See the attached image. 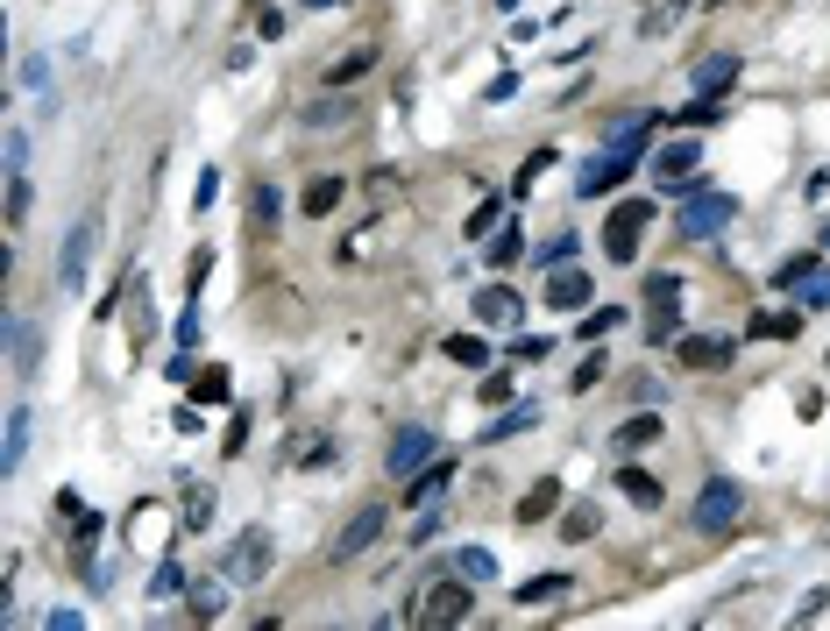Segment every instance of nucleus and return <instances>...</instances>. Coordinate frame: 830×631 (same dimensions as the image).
Segmentation results:
<instances>
[{
  "mask_svg": "<svg viewBox=\"0 0 830 631\" xmlns=\"http://www.w3.org/2000/svg\"><path fill=\"white\" fill-rule=\"evenodd\" d=\"M469 312H476V327H504V334H511V327L525 320V298H518L511 284H483V291L469 298Z\"/></svg>",
  "mask_w": 830,
  "mask_h": 631,
  "instance_id": "nucleus-8",
  "label": "nucleus"
},
{
  "mask_svg": "<svg viewBox=\"0 0 830 631\" xmlns=\"http://www.w3.org/2000/svg\"><path fill=\"white\" fill-rule=\"evenodd\" d=\"M433 454H440V433H433L426 419H405V426L391 433V447H384V468H391V476H419Z\"/></svg>",
  "mask_w": 830,
  "mask_h": 631,
  "instance_id": "nucleus-3",
  "label": "nucleus"
},
{
  "mask_svg": "<svg viewBox=\"0 0 830 631\" xmlns=\"http://www.w3.org/2000/svg\"><path fill=\"white\" fill-rule=\"evenodd\" d=\"M618 490H625L639 511H660V504H667V490L653 483V468H639V461H625V468H618Z\"/></svg>",
  "mask_w": 830,
  "mask_h": 631,
  "instance_id": "nucleus-17",
  "label": "nucleus"
},
{
  "mask_svg": "<svg viewBox=\"0 0 830 631\" xmlns=\"http://www.w3.org/2000/svg\"><path fill=\"white\" fill-rule=\"evenodd\" d=\"M738 511H745V490H738L731 476H710V483H703V497H696V532H710V539H717V532H731V525H738Z\"/></svg>",
  "mask_w": 830,
  "mask_h": 631,
  "instance_id": "nucleus-5",
  "label": "nucleus"
},
{
  "mask_svg": "<svg viewBox=\"0 0 830 631\" xmlns=\"http://www.w3.org/2000/svg\"><path fill=\"white\" fill-rule=\"evenodd\" d=\"M455 575H462V582H490V575H497V561L483 554V546H462V554H455Z\"/></svg>",
  "mask_w": 830,
  "mask_h": 631,
  "instance_id": "nucleus-34",
  "label": "nucleus"
},
{
  "mask_svg": "<svg viewBox=\"0 0 830 631\" xmlns=\"http://www.w3.org/2000/svg\"><path fill=\"white\" fill-rule=\"evenodd\" d=\"M476 610V596L462 589V582H433L426 596H419V624H462Z\"/></svg>",
  "mask_w": 830,
  "mask_h": 631,
  "instance_id": "nucleus-9",
  "label": "nucleus"
},
{
  "mask_svg": "<svg viewBox=\"0 0 830 631\" xmlns=\"http://www.w3.org/2000/svg\"><path fill=\"white\" fill-rule=\"evenodd\" d=\"M22 447H29V412L15 405V412H8V447H0V468H15V461H22Z\"/></svg>",
  "mask_w": 830,
  "mask_h": 631,
  "instance_id": "nucleus-33",
  "label": "nucleus"
},
{
  "mask_svg": "<svg viewBox=\"0 0 830 631\" xmlns=\"http://www.w3.org/2000/svg\"><path fill=\"white\" fill-rule=\"evenodd\" d=\"M341 199H348V185H341V178H313V185H306V199H298V206H306L313 220H327V213H334Z\"/></svg>",
  "mask_w": 830,
  "mask_h": 631,
  "instance_id": "nucleus-23",
  "label": "nucleus"
},
{
  "mask_svg": "<svg viewBox=\"0 0 830 631\" xmlns=\"http://www.w3.org/2000/svg\"><path fill=\"white\" fill-rule=\"evenodd\" d=\"M554 511H561V476H547V483H533V490H525V497H518V511H511V518H518V525H547Z\"/></svg>",
  "mask_w": 830,
  "mask_h": 631,
  "instance_id": "nucleus-15",
  "label": "nucleus"
},
{
  "mask_svg": "<svg viewBox=\"0 0 830 631\" xmlns=\"http://www.w3.org/2000/svg\"><path fill=\"white\" fill-rule=\"evenodd\" d=\"M228 610V589L220 582H192V617H220Z\"/></svg>",
  "mask_w": 830,
  "mask_h": 631,
  "instance_id": "nucleus-37",
  "label": "nucleus"
},
{
  "mask_svg": "<svg viewBox=\"0 0 830 631\" xmlns=\"http://www.w3.org/2000/svg\"><path fill=\"white\" fill-rule=\"evenodd\" d=\"M696 164H703V149H696L689 135H682V142H667V149L653 156V171H660L667 185H674V178H696Z\"/></svg>",
  "mask_w": 830,
  "mask_h": 631,
  "instance_id": "nucleus-19",
  "label": "nucleus"
},
{
  "mask_svg": "<svg viewBox=\"0 0 830 631\" xmlns=\"http://www.w3.org/2000/svg\"><path fill=\"white\" fill-rule=\"evenodd\" d=\"M447 362H462V369H483V362H490L483 334H447Z\"/></svg>",
  "mask_w": 830,
  "mask_h": 631,
  "instance_id": "nucleus-28",
  "label": "nucleus"
},
{
  "mask_svg": "<svg viewBox=\"0 0 830 631\" xmlns=\"http://www.w3.org/2000/svg\"><path fill=\"white\" fill-rule=\"evenodd\" d=\"M653 128H660L653 114H632V121H611V128H603V149H632V156H639Z\"/></svg>",
  "mask_w": 830,
  "mask_h": 631,
  "instance_id": "nucleus-20",
  "label": "nucleus"
},
{
  "mask_svg": "<svg viewBox=\"0 0 830 631\" xmlns=\"http://www.w3.org/2000/svg\"><path fill=\"white\" fill-rule=\"evenodd\" d=\"M22 213H29V185L15 178V185H8V220H22Z\"/></svg>",
  "mask_w": 830,
  "mask_h": 631,
  "instance_id": "nucleus-47",
  "label": "nucleus"
},
{
  "mask_svg": "<svg viewBox=\"0 0 830 631\" xmlns=\"http://www.w3.org/2000/svg\"><path fill=\"white\" fill-rule=\"evenodd\" d=\"M674 362H682V369H724V362H731V341L689 334V341H674Z\"/></svg>",
  "mask_w": 830,
  "mask_h": 631,
  "instance_id": "nucleus-14",
  "label": "nucleus"
},
{
  "mask_svg": "<svg viewBox=\"0 0 830 631\" xmlns=\"http://www.w3.org/2000/svg\"><path fill=\"white\" fill-rule=\"evenodd\" d=\"M263 568H270V532H242L235 554L220 561V575H228V582H256Z\"/></svg>",
  "mask_w": 830,
  "mask_h": 631,
  "instance_id": "nucleus-11",
  "label": "nucleus"
},
{
  "mask_svg": "<svg viewBox=\"0 0 830 631\" xmlns=\"http://www.w3.org/2000/svg\"><path fill=\"white\" fill-rule=\"evenodd\" d=\"M306 121L327 128V121H348V107H341V100H320V107H306Z\"/></svg>",
  "mask_w": 830,
  "mask_h": 631,
  "instance_id": "nucleus-45",
  "label": "nucleus"
},
{
  "mask_svg": "<svg viewBox=\"0 0 830 631\" xmlns=\"http://www.w3.org/2000/svg\"><path fill=\"white\" fill-rule=\"evenodd\" d=\"M646 227H653V199H618L611 213H603V256L632 263L639 242H646Z\"/></svg>",
  "mask_w": 830,
  "mask_h": 631,
  "instance_id": "nucleus-2",
  "label": "nucleus"
},
{
  "mask_svg": "<svg viewBox=\"0 0 830 631\" xmlns=\"http://www.w3.org/2000/svg\"><path fill=\"white\" fill-rule=\"evenodd\" d=\"M497 8H518V0H497Z\"/></svg>",
  "mask_w": 830,
  "mask_h": 631,
  "instance_id": "nucleus-49",
  "label": "nucleus"
},
{
  "mask_svg": "<svg viewBox=\"0 0 830 631\" xmlns=\"http://www.w3.org/2000/svg\"><path fill=\"white\" fill-rule=\"evenodd\" d=\"M568 589H575L568 575H533V582H525V589H518V603H561Z\"/></svg>",
  "mask_w": 830,
  "mask_h": 631,
  "instance_id": "nucleus-29",
  "label": "nucleus"
},
{
  "mask_svg": "<svg viewBox=\"0 0 830 631\" xmlns=\"http://www.w3.org/2000/svg\"><path fill=\"white\" fill-rule=\"evenodd\" d=\"M206 518H213V490L206 483H185V525L206 532Z\"/></svg>",
  "mask_w": 830,
  "mask_h": 631,
  "instance_id": "nucleus-36",
  "label": "nucleus"
},
{
  "mask_svg": "<svg viewBox=\"0 0 830 631\" xmlns=\"http://www.w3.org/2000/svg\"><path fill=\"white\" fill-rule=\"evenodd\" d=\"M653 440H660V419L653 412H639V419L618 426V447H653Z\"/></svg>",
  "mask_w": 830,
  "mask_h": 631,
  "instance_id": "nucleus-35",
  "label": "nucleus"
},
{
  "mask_svg": "<svg viewBox=\"0 0 830 631\" xmlns=\"http://www.w3.org/2000/svg\"><path fill=\"white\" fill-rule=\"evenodd\" d=\"M611 327H625V305H603V312H589V320H582V341H603Z\"/></svg>",
  "mask_w": 830,
  "mask_h": 631,
  "instance_id": "nucleus-38",
  "label": "nucleus"
},
{
  "mask_svg": "<svg viewBox=\"0 0 830 631\" xmlns=\"http://www.w3.org/2000/svg\"><path fill=\"white\" fill-rule=\"evenodd\" d=\"M228 390H235L228 369H199V376H192V398H199V405H228Z\"/></svg>",
  "mask_w": 830,
  "mask_h": 631,
  "instance_id": "nucleus-26",
  "label": "nucleus"
},
{
  "mask_svg": "<svg viewBox=\"0 0 830 631\" xmlns=\"http://www.w3.org/2000/svg\"><path fill=\"white\" fill-rule=\"evenodd\" d=\"M823 249H830V227H823Z\"/></svg>",
  "mask_w": 830,
  "mask_h": 631,
  "instance_id": "nucleus-50",
  "label": "nucleus"
},
{
  "mask_svg": "<svg viewBox=\"0 0 830 631\" xmlns=\"http://www.w3.org/2000/svg\"><path fill=\"white\" fill-rule=\"evenodd\" d=\"M476 390H483V405H504V398H511V369H490Z\"/></svg>",
  "mask_w": 830,
  "mask_h": 631,
  "instance_id": "nucleus-43",
  "label": "nucleus"
},
{
  "mask_svg": "<svg viewBox=\"0 0 830 631\" xmlns=\"http://www.w3.org/2000/svg\"><path fill=\"white\" fill-rule=\"evenodd\" d=\"M149 596H157V603H171V596H185V575H178V568L164 561L157 575H149Z\"/></svg>",
  "mask_w": 830,
  "mask_h": 631,
  "instance_id": "nucleus-40",
  "label": "nucleus"
},
{
  "mask_svg": "<svg viewBox=\"0 0 830 631\" xmlns=\"http://www.w3.org/2000/svg\"><path fill=\"white\" fill-rule=\"evenodd\" d=\"M277 220H284L277 185H256V192H249V227H256V234H277Z\"/></svg>",
  "mask_w": 830,
  "mask_h": 631,
  "instance_id": "nucleus-22",
  "label": "nucleus"
},
{
  "mask_svg": "<svg viewBox=\"0 0 830 631\" xmlns=\"http://www.w3.org/2000/svg\"><path fill=\"white\" fill-rule=\"evenodd\" d=\"M213 199H220V171H199V192H192V206H199V213H206V206H213Z\"/></svg>",
  "mask_w": 830,
  "mask_h": 631,
  "instance_id": "nucleus-46",
  "label": "nucleus"
},
{
  "mask_svg": "<svg viewBox=\"0 0 830 631\" xmlns=\"http://www.w3.org/2000/svg\"><path fill=\"white\" fill-rule=\"evenodd\" d=\"M533 426H540V412H533V405H511L497 426H483V440L497 447V440H511V433H533Z\"/></svg>",
  "mask_w": 830,
  "mask_h": 631,
  "instance_id": "nucleus-25",
  "label": "nucleus"
},
{
  "mask_svg": "<svg viewBox=\"0 0 830 631\" xmlns=\"http://www.w3.org/2000/svg\"><path fill=\"white\" fill-rule=\"evenodd\" d=\"M518 256H533V249H525V234H518L511 220H504L497 234H483V263H490V270H511Z\"/></svg>",
  "mask_w": 830,
  "mask_h": 631,
  "instance_id": "nucleus-18",
  "label": "nucleus"
},
{
  "mask_svg": "<svg viewBox=\"0 0 830 631\" xmlns=\"http://www.w3.org/2000/svg\"><path fill=\"white\" fill-rule=\"evenodd\" d=\"M547 164H554V149H533V156H525V164H518V185H511V192L525 199V185H533V178H540Z\"/></svg>",
  "mask_w": 830,
  "mask_h": 631,
  "instance_id": "nucleus-41",
  "label": "nucleus"
},
{
  "mask_svg": "<svg viewBox=\"0 0 830 631\" xmlns=\"http://www.w3.org/2000/svg\"><path fill=\"white\" fill-rule=\"evenodd\" d=\"M306 8H341V0H306Z\"/></svg>",
  "mask_w": 830,
  "mask_h": 631,
  "instance_id": "nucleus-48",
  "label": "nucleus"
},
{
  "mask_svg": "<svg viewBox=\"0 0 830 631\" xmlns=\"http://www.w3.org/2000/svg\"><path fill=\"white\" fill-rule=\"evenodd\" d=\"M724 114H731V100H696V107L674 114V128H717Z\"/></svg>",
  "mask_w": 830,
  "mask_h": 631,
  "instance_id": "nucleus-30",
  "label": "nucleus"
},
{
  "mask_svg": "<svg viewBox=\"0 0 830 631\" xmlns=\"http://www.w3.org/2000/svg\"><path fill=\"white\" fill-rule=\"evenodd\" d=\"M362 71H376V43H362V50H348V57L327 64V93H334V86H355Z\"/></svg>",
  "mask_w": 830,
  "mask_h": 631,
  "instance_id": "nucleus-21",
  "label": "nucleus"
},
{
  "mask_svg": "<svg viewBox=\"0 0 830 631\" xmlns=\"http://www.w3.org/2000/svg\"><path fill=\"white\" fill-rule=\"evenodd\" d=\"M575 249H582V242H575V234L561 227V234H554L547 249H533V263H540V270H561V263H575Z\"/></svg>",
  "mask_w": 830,
  "mask_h": 631,
  "instance_id": "nucleus-32",
  "label": "nucleus"
},
{
  "mask_svg": "<svg viewBox=\"0 0 830 631\" xmlns=\"http://www.w3.org/2000/svg\"><path fill=\"white\" fill-rule=\"evenodd\" d=\"M93 242H100V220L86 213L79 227L64 234V256H57V284H64V291H79V284H86V263H93Z\"/></svg>",
  "mask_w": 830,
  "mask_h": 631,
  "instance_id": "nucleus-7",
  "label": "nucleus"
},
{
  "mask_svg": "<svg viewBox=\"0 0 830 631\" xmlns=\"http://www.w3.org/2000/svg\"><path fill=\"white\" fill-rule=\"evenodd\" d=\"M497 213H504V199H483V206L469 213V234H476V242H483V234L497 227Z\"/></svg>",
  "mask_w": 830,
  "mask_h": 631,
  "instance_id": "nucleus-44",
  "label": "nucleus"
},
{
  "mask_svg": "<svg viewBox=\"0 0 830 631\" xmlns=\"http://www.w3.org/2000/svg\"><path fill=\"white\" fill-rule=\"evenodd\" d=\"M8 341H15V376H29L36 369V327L29 320H8Z\"/></svg>",
  "mask_w": 830,
  "mask_h": 631,
  "instance_id": "nucleus-31",
  "label": "nucleus"
},
{
  "mask_svg": "<svg viewBox=\"0 0 830 631\" xmlns=\"http://www.w3.org/2000/svg\"><path fill=\"white\" fill-rule=\"evenodd\" d=\"M689 86H696V100H731V86H738V57H731V50L703 57V64L689 71Z\"/></svg>",
  "mask_w": 830,
  "mask_h": 631,
  "instance_id": "nucleus-10",
  "label": "nucleus"
},
{
  "mask_svg": "<svg viewBox=\"0 0 830 631\" xmlns=\"http://www.w3.org/2000/svg\"><path fill=\"white\" fill-rule=\"evenodd\" d=\"M384 525H391V511L384 504H362L341 532H334V546H327V561H355V554H369L376 539H384Z\"/></svg>",
  "mask_w": 830,
  "mask_h": 631,
  "instance_id": "nucleus-6",
  "label": "nucleus"
},
{
  "mask_svg": "<svg viewBox=\"0 0 830 631\" xmlns=\"http://www.w3.org/2000/svg\"><path fill=\"white\" fill-rule=\"evenodd\" d=\"M447 483H455V454H433L426 468H419V476H412V490H405V504H433Z\"/></svg>",
  "mask_w": 830,
  "mask_h": 631,
  "instance_id": "nucleus-16",
  "label": "nucleus"
},
{
  "mask_svg": "<svg viewBox=\"0 0 830 631\" xmlns=\"http://www.w3.org/2000/svg\"><path fill=\"white\" fill-rule=\"evenodd\" d=\"M731 213H738V199L731 192H717V185H682V213H674V234L682 242H710L717 227H731Z\"/></svg>",
  "mask_w": 830,
  "mask_h": 631,
  "instance_id": "nucleus-1",
  "label": "nucleus"
},
{
  "mask_svg": "<svg viewBox=\"0 0 830 631\" xmlns=\"http://www.w3.org/2000/svg\"><path fill=\"white\" fill-rule=\"evenodd\" d=\"M795 298H802V312H830V270H816V277H809Z\"/></svg>",
  "mask_w": 830,
  "mask_h": 631,
  "instance_id": "nucleus-39",
  "label": "nucleus"
},
{
  "mask_svg": "<svg viewBox=\"0 0 830 631\" xmlns=\"http://www.w3.org/2000/svg\"><path fill=\"white\" fill-rule=\"evenodd\" d=\"M547 305H554V312H582V305H589V270H575V263L547 270Z\"/></svg>",
  "mask_w": 830,
  "mask_h": 631,
  "instance_id": "nucleus-13",
  "label": "nucleus"
},
{
  "mask_svg": "<svg viewBox=\"0 0 830 631\" xmlns=\"http://www.w3.org/2000/svg\"><path fill=\"white\" fill-rule=\"evenodd\" d=\"M646 305H653V341H667L674 305H682V277H674V270H653V277H646Z\"/></svg>",
  "mask_w": 830,
  "mask_h": 631,
  "instance_id": "nucleus-12",
  "label": "nucleus"
},
{
  "mask_svg": "<svg viewBox=\"0 0 830 631\" xmlns=\"http://www.w3.org/2000/svg\"><path fill=\"white\" fill-rule=\"evenodd\" d=\"M561 539H596V511H589V504H575V511H568V525H561Z\"/></svg>",
  "mask_w": 830,
  "mask_h": 631,
  "instance_id": "nucleus-42",
  "label": "nucleus"
},
{
  "mask_svg": "<svg viewBox=\"0 0 830 631\" xmlns=\"http://www.w3.org/2000/svg\"><path fill=\"white\" fill-rule=\"evenodd\" d=\"M752 334H760V341H795L802 334V312H752Z\"/></svg>",
  "mask_w": 830,
  "mask_h": 631,
  "instance_id": "nucleus-24",
  "label": "nucleus"
},
{
  "mask_svg": "<svg viewBox=\"0 0 830 631\" xmlns=\"http://www.w3.org/2000/svg\"><path fill=\"white\" fill-rule=\"evenodd\" d=\"M816 270H823V263H816V249H802V256H788V263L774 270V284H781V291H802Z\"/></svg>",
  "mask_w": 830,
  "mask_h": 631,
  "instance_id": "nucleus-27",
  "label": "nucleus"
},
{
  "mask_svg": "<svg viewBox=\"0 0 830 631\" xmlns=\"http://www.w3.org/2000/svg\"><path fill=\"white\" fill-rule=\"evenodd\" d=\"M632 164H639L632 149H603V156H589V164L575 171V199H611V192L632 178Z\"/></svg>",
  "mask_w": 830,
  "mask_h": 631,
  "instance_id": "nucleus-4",
  "label": "nucleus"
}]
</instances>
